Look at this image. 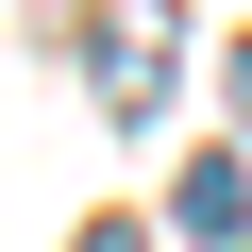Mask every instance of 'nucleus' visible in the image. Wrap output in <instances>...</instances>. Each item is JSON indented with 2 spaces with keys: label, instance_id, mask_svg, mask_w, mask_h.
Returning a JSON list of instances; mask_svg holds the SVG:
<instances>
[{
  "label": "nucleus",
  "instance_id": "f257e3e1",
  "mask_svg": "<svg viewBox=\"0 0 252 252\" xmlns=\"http://www.w3.org/2000/svg\"><path fill=\"white\" fill-rule=\"evenodd\" d=\"M84 252H152V235H135V219H101V235H84Z\"/></svg>",
  "mask_w": 252,
  "mask_h": 252
}]
</instances>
